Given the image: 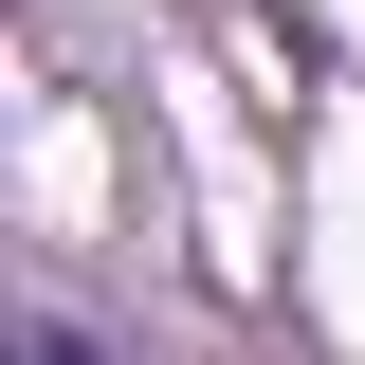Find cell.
Returning <instances> with one entry per match:
<instances>
[{
    "instance_id": "6da1fadb",
    "label": "cell",
    "mask_w": 365,
    "mask_h": 365,
    "mask_svg": "<svg viewBox=\"0 0 365 365\" xmlns=\"http://www.w3.org/2000/svg\"><path fill=\"white\" fill-rule=\"evenodd\" d=\"M37 365H91V347H37Z\"/></svg>"
}]
</instances>
